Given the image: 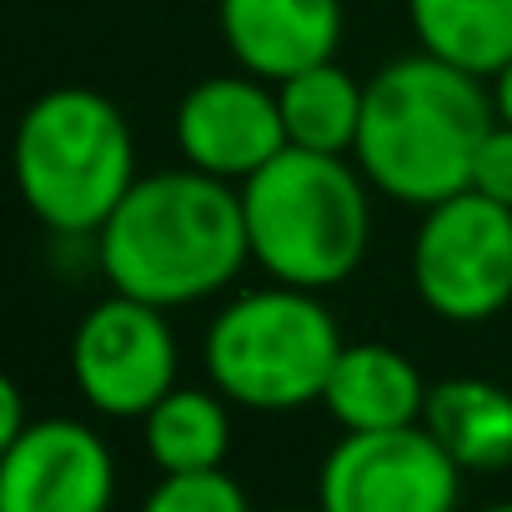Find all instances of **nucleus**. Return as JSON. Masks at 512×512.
<instances>
[{
  "label": "nucleus",
  "instance_id": "nucleus-1",
  "mask_svg": "<svg viewBox=\"0 0 512 512\" xmlns=\"http://www.w3.org/2000/svg\"><path fill=\"white\" fill-rule=\"evenodd\" d=\"M96 262L111 292L161 312L226 292L251 262L241 186L191 166L141 176L96 231Z\"/></svg>",
  "mask_w": 512,
  "mask_h": 512
},
{
  "label": "nucleus",
  "instance_id": "nucleus-2",
  "mask_svg": "<svg viewBox=\"0 0 512 512\" xmlns=\"http://www.w3.org/2000/svg\"><path fill=\"white\" fill-rule=\"evenodd\" d=\"M497 126L487 81H472L432 56H402L367 81L357 171L372 191L432 211L472 186V161Z\"/></svg>",
  "mask_w": 512,
  "mask_h": 512
},
{
  "label": "nucleus",
  "instance_id": "nucleus-3",
  "mask_svg": "<svg viewBox=\"0 0 512 512\" xmlns=\"http://www.w3.org/2000/svg\"><path fill=\"white\" fill-rule=\"evenodd\" d=\"M352 156L287 146L241 186L251 262L282 287L332 292L367 256L372 201Z\"/></svg>",
  "mask_w": 512,
  "mask_h": 512
},
{
  "label": "nucleus",
  "instance_id": "nucleus-4",
  "mask_svg": "<svg viewBox=\"0 0 512 512\" xmlns=\"http://www.w3.org/2000/svg\"><path fill=\"white\" fill-rule=\"evenodd\" d=\"M136 181V136L111 96L56 86L26 106L16 126V186L41 226L96 236Z\"/></svg>",
  "mask_w": 512,
  "mask_h": 512
},
{
  "label": "nucleus",
  "instance_id": "nucleus-5",
  "mask_svg": "<svg viewBox=\"0 0 512 512\" xmlns=\"http://www.w3.org/2000/svg\"><path fill=\"white\" fill-rule=\"evenodd\" d=\"M342 347L347 342L337 317L322 307V292L272 282L216 312L201 357L226 402L246 412H302L322 402Z\"/></svg>",
  "mask_w": 512,
  "mask_h": 512
},
{
  "label": "nucleus",
  "instance_id": "nucleus-6",
  "mask_svg": "<svg viewBox=\"0 0 512 512\" xmlns=\"http://www.w3.org/2000/svg\"><path fill=\"white\" fill-rule=\"evenodd\" d=\"M412 287L442 322L477 327L512 307V211L462 191L422 211L412 241Z\"/></svg>",
  "mask_w": 512,
  "mask_h": 512
},
{
  "label": "nucleus",
  "instance_id": "nucleus-7",
  "mask_svg": "<svg viewBox=\"0 0 512 512\" xmlns=\"http://www.w3.org/2000/svg\"><path fill=\"white\" fill-rule=\"evenodd\" d=\"M181 352L161 307L111 292L96 302L71 337V377L101 417H146L176 392Z\"/></svg>",
  "mask_w": 512,
  "mask_h": 512
},
{
  "label": "nucleus",
  "instance_id": "nucleus-8",
  "mask_svg": "<svg viewBox=\"0 0 512 512\" xmlns=\"http://www.w3.org/2000/svg\"><path fill=\"white\" fill-rule=\"evenodd\" d=\"M457 497L462 467L422 422L397 432H347L317 472L322 512H457Z\"/></svg>",
  "mask_w": 512,
  "mask_h": 512
},
{
  "label": "nucleus",
  "instance_id": "nucleus-9",
  "mask_svg": "<svg viewBox=\"0 0 512 512\" xmlns=\"http://www.w3.org/2000/svg\"><path fill=\"white\" fill-rule=\"evenodd\" d=\"M176 151L191 171L246 186L287 151L277 86L246 71L196 81L176 106Z\"/></svg>",
  "mask_w": 512,
  "mask_h": 512
},
{
  "label": "nucleus",
  "instance_id": "nucleus-10",
  "mask_svg": "<svg viewBox=\"0 0 512 512\" xmlns=\"http://www.w3.org/2000/svg\"><path fill=\"white\" fill-rule=\"evenodd\" d=\"M111 447L71 417H41L0 447V512H111Z\"/></svg>",
  "mask_w": 512,
  "mask_h": 512
},
{
  "label": "nucleus",
  "instance_id": "nucleus-11",
  "mask_svg": "<svg viewBox=\"0 0 512 512\" xmlns=\"http://www.w3.org/2000/svg\"><path fill=\"white\" fill-rule=\"evenodd\" d=\"M231 61L256 81H292L342 46V0H216Z\"/></svg>",
  "mask_w": 512,
  "mask_h": 512
},
{
  "label": "nucleus",
  "instance_id": "nucleus-12",
  "mask_svg": "<svg viewBox=\"0 0 512 512\" xmlns=\"http://www.w3.org/2000/svg\"><path fill=\"white\" fill-rule=\"evenodd\" d=\"M427 392L432 387L407 352L387 342H347L322 392V407L342 432H397L422 422Z\"/></svg>",
  "mask_w": 512,
  "mask_h": 512
},
{
  "label": "nucleus",
  "instance_id": "nucleus-13",
  "mask_svg": "<svg viewBox=\"0 0 512 512\" xmlns=\"http://www.w3.org/2000/svg\"><path fill=\"white\" fill-rule=\"evenodd\" d=\"M422 427L462 472H502L512 467V392L487 377H447L432 382Z\"/></svg>",
  "mask_w": 512,
  "mask_h": 512
},
{
  "label": "nucleus",
  "instance_id": "nucleus-14",
  "mask_svg": "<svg viewBox=\"0 0 512 512\" xmlns=\"http://www.w3.org/2000/svg\"><path fill=\"white\" fill-rule=\"evenodd\" d=\"M407 26L422 56L472 81L512 61V0H407Z\"/></svg>",
  "mask_w": 512,
  "mask_h": 512
},
{
  "label": "nucleus",
  "instance_id": "nucleus-15",
  "mask_svg": "<svg viewBox=\"0 0 512 512\" xmlns=\"http://www.w3.org/2000/svg\"><path fill=\"white\" fill-rule=\"evenodd\" d=\"M282 101V126L287 146L297 151H322V156H352L357 131H362V106H367V81H357L347 66L322 61L292 81L277 86Z\"/></svg>",
  "mask_w": 512,
  "mask_h": 512
},
{
  "label": "nucleus",
  "instance_id": "nucleus-16",
  "mask_svg": "<svg viewBox=\"0 0 512 512\" xmlns=\"http://www.w3.org/2000/svg\"><path fill=\"white\" fill-rule=\"evenodd\" d=\"M146 457L161 467V477H186V472H221L231 452V417L226 397L211 387H176L166 392L146 417H141Z\"/></svg>",
  "mask_w": 512,
  "mask_h": 512
},
{
  "label": "nucleus",
  "instance_id": "nucleus-17",
  "mask_svg": "<svg viewBox=\"0 0 512 512\" xmlns=\"http://www.w3.org/2000/svg\"><path fill=\"white\" fill-rule=\"evenodd\" d=\"M141 512H251L241 482L226 472H186V477H161Z\"/></svg>",
  "mask_w": 512,
  "mask_h": 512
},
{
  "label": "nucleus",
  "instance_id": "nucleus-18",
  "mask_svg": "<svg viewBox=\"0 0 512 512\" xmlns=\"http://www.w3.org/2000/svg\"><path fill=\"white\" fill-rule=\"evenodd\" d=\"M467 191H477V196H487V201L512 211V126L497 121L487 131V141H482V151L472 161V186Z\"/></svg>",
  "mask_w": 512,
  "mask_h": 512
},
{
  "label": "nucleus",
  "instance_id": "nucleus-19",
  "mask_svg": "<svg viewBox=\"0 0 512 512\" xmlns=\"http://www.w3.org/2000/svg\"><path fill=\"white\" fill-rule=\"evenodd\" d=\"M31 432V417H26V392L16 382H0V447H11L16 437Z\"/></svg>",
  "mask_w": 512,
  "mask_h": 512
},
{
  "label": "nucleus",
  "instance_id": "nucleus-20",
  "mask_svg": "<svg viewBox=\"0 0 512 512\" xmlns=\"http://www.w3.org/2000/svg\"><path fill=\"white\" fill-rule=\"evenodd\" d=\"M487 96H492V111H497V121L502 126H512V61L487 81Z\"/></svg>",
  "mask_w": 512,
  "mask_h": 512
},
{
  "label": "nucleus",
  "instance_id": "nucleus-21",
  "mask_svg": "<svg viewBox=\"0 0 512 512\" xmlns=\"http://www.w3.org/2000/svg\"><path fill=\"white\" fill-rule=\"evenodd\" d=\"M482 512H512V502H497V507H482Z\"/></svg>",
  "mask_w": 512,
  "mask_h": 512
},
{
  "label": "nucleus",
  "instance_id": "nucleus-22",
  "mask_svg": "<svg viewBox=\"0 0 512 512\" xmlns=\"http://www.w3.org/2000/svg\"><path fill=\"white\" fill-rule=\"evenodd\" d=\"M292 512H322V507H292Z\"/></svg>",
  "mask_w": 512,
  "mask_h": 512
}]
</instances>
